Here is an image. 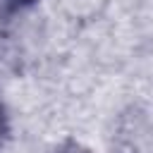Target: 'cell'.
Returning a JSON list of instances; mask_svg holds the SVG:
<instances>
[{"mask_svg":"<svg viewBox=\"0 0 153 153\" xmlns=\"http://www.w3.org/2000/svg\"><path fill=\"white\" fill-rule=\"evenodd\" d=\"M12 7H29V5H33L36 0H7Z\"/></svg>","mask_w":153,"mask_h":153,"instance_id":"2","label":"cell"},{"mask_svg":"<svg viewBox=\"0 0 153 153\" xmlns=\"http://www.w3.org/2000/svg\"><path fill=\"white\" fill-rule=\"evenodd\" d=\"M55 153H91L88 148H84L81 143H74V141H65L60 148H55Z\"/></svg>","mask_w":153,"mask_h":153,"instance_id":"1","label":"cell"},{"mask_svg":"<svg viewBox=\"0 0 153 153\" xmlns=\"http://www.w3.org/2000/svg\"><path fill=\"white\" fill-rule=\"evenodd\" d=\"M2 131H5V115H2V108H0V136H2Z\"/></svg>","mask_w":153,"mask_h":153,"instance_id":"3","label":"cell"}]
</instances>
